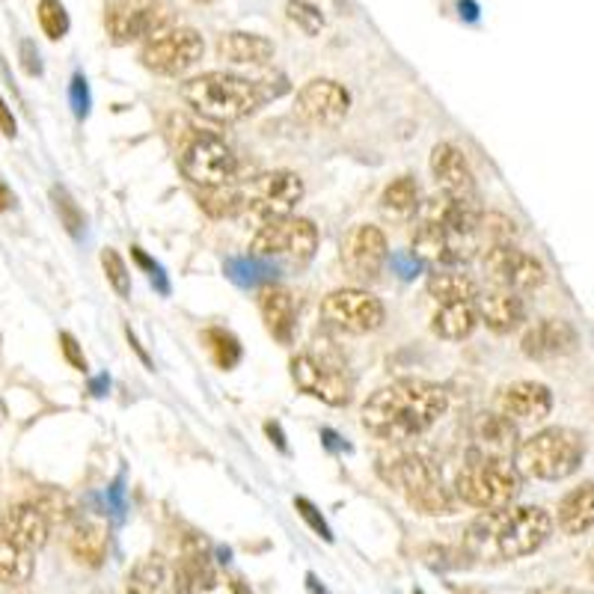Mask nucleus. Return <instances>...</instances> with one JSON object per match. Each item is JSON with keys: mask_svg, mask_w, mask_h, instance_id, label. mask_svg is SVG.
<instances>
[{"mask_svg": "<svg viewBox=\"0 0 594 594\" xmlns=\"http://www.w3.org/2000/svg\"><path fill=\"white\" fill-rule=\"evenodd\" d=\"M494 410L511 419L515 426L523 422H544L553 414V393L541 381H511L500 387L494 399Z\"/></svg>", "mask_w": 594, "mask_h": 594, "instance_id": "nucleus-16", "label": "nucleus"}, {"mask_svg": "<svg viewBox=\"0 0 594 594\" xmlns=\"http://www.w3.org/2000/svg\"><path fill=\"white\" fill-rule=\"evenodd\" d=\"M580 347V333L571 321L565 318H541L535 325H529L520 337V351L529 359H559L571 357Z\"/></svg>", "mask_w": 594, "mask_h": 594, "instance_id": "nucleus-18", "label": "nucleus"}, {"mask_svg": "<svg viewBox=\"0 0 594 594\" xmlns=\"http://www.w3.org/2000/svg\"><path fill=\"white\" fill-rule=\"evenodd\" d=\"M476 309H479V321L488 330H494L500 337L515 333L527 321V301L517 292L508 289H491V292L476 294Z\"/></svg>", "mask_w": 594, "mask_h": 594, "instance_id": "nucleus-21", "label": "nucleus"}, {"mask_svg": "<svg viewBox=\"0 0 594 594\" xmlns=\"http://www.w3.org/2000/svg\"><path fill=\"white\" fill-rule=\"evenodd\" d=\"M517 446H520V434L511 419L503 414H482L472 422V448L476 455H488V458H515Z\"/></svg>", "mask_w": 594, "mask_h": 594, "instance_id": "nucleus-23", "label": "nucleus"}, {"mask_svg": "<svg viewBox=\"0 0 594 594\" xmlns=\"http://www.w3.org/2000/svg\"><path fill=\"white\" fill-rule=\"evenodd\" d=\"M205 56V39L200 30L193 27H164L155 36H149L143 48H140V63L152 72V75H164V78H179L193 66H200Z\"/></svg>", "mask_w": 594, "mask_h": 594, "instance_id": "nucleus-9", "label": "nucleus"}, {"mask_svg": "<svg viewBox=\"0 0 594 594\" xmlns=\"http://www.w3.org/2000/svg\"><path fill=\"white\" fill-rule=\"evenodd\" d=\"M92 594H113V592H108V589H101V592H92Z\"/></svg>", "mask_w": 594, "mask_h": 594, "instance_id": "nucleus-51", "label": "nucleus"}, {"mask_svg": "<svg viewBox=\"0 0 594 594\" xmlns=\"http://www.w3.org/2000/svg\"><path fill=\"white\" fill-rule=\"evenodd\" d=\"M238 594H250V592H248V589H238Z\"/></svg>", "mask_w": 594, "mask_h": 594, "instance_id": "nucleus-52", "label": "nucleus"}, {"mask_svg": "<svg viewBox=\"0 0 594 594\" xmlns=\"http://www.w3.org/2000/svg\"><path fill=\"white\" fill-rule=\"evenodd\" d=\"M0 135L10 137V140L18 135V123H15V116H12V108L3 99H0Z\"/></svg>", "mask_w": 594, "mask_h": 594, "instance_id": "nucleus-46", "label": "nucleus"}, {"mask_svg": "<svg viewBox=\"0 0 594 594\" xmlns=\"http://www.w3.org/2000/svg\"><path fill=\"white\" fill-rule=\"evenodd\" d=\"M547 594H556V592H547ZM561 594H571V592H561Z\"/></svg>", "mask_w": 594, "mask_h": 594, "instance_id": "nucleus-53", "label": "nucleus"}, {"mask_svg": "<svg viewBox=\"0 0 594 594\" xmlns=\"http://www.w3.org/2000/svg\"><path fill=\"white\" fill-rule=\"evenodd\" d=\"M553 523L568 535V539H580L594 527V482L577 484L568 494L561 496L556 505V517Z\"/></svg>", "mask_w": 594, "mask_h": 594, "instance_id": "nucleus-28", "label": "nucleus"}, {"mask_svg": "<svg viewBox=\"0 0 594 594\" xmlns=\"http://www.w3.org/2000/svg\"><path fill=\"white\" fill-rule=\"evenodd\" d=\"M553 529V515L541 505H508L482 511V517L467 529V553L472 559H527L547 544Z\"/></svg>", "mask_w": 594, "mask_h": 594, "instance_id": "nucleus-2", "label": "nucleus"}, {"mask_svg": "<svg viewBox=\"0 0 594 594\" xmlns=\"http://www.w3.org/2000/svg\"><path fill=\"white\" fill-rule=\"evenodd\" d=\"M585 460V438L565 426H549L520 440L515 452V467L520 476L539 482H565L580 472Z\"/></svg>", "mask_w": 594, "mask_h": 594, "instance_id": "nucleus-4", "label": "nucleus"}, {"mask_svg": "<svg viewBox=\"0 0 594 594\" xmlns=\"http://www.w3.org/2000/svg\"><path fill=\"white\" fill-rule=\"evenodd\" d=\"M179 169L197 188H220V185H236L238 157L226 147V140L197 128L179 147Z\"/></svg>", "mask_w": 594, "mask_h": 594, "instance_id": "nucleus-7", "label": "nucleus"}, {"mask_svg": "<svg viewBox=\"0 0 594 594\" xmlns=\"http://www.w3.org/2000/svg\"><path fill=\"white\" fill-rule=\"evenodd\" d=\"M193 3H217V0H193Z\"/></svg>", "mask_w": 594, "mask_h": 594, "instance_id": "nucleus-50", "label": "nucleus"}, {"mask_svg": "<svg viewBox=\"0 0 594 594\" xmlns=\"http://www.w3.org/2000/svg\"><path fill=\"white\" fill-rule=\"evenodd\" d=\"M176 568H179L185 594H193L208 577H212V553H208V544H205L202 535H188V539L181 541V556L179 561H176Z\"/></svg>", "mask_w": 594, "mask_h": 594, "instance_id": "nucleus-30", "label": "nucleus"}, {"mask_svg": "<svg viewBox=\"0 0 594 594\" xmlns=\"http://www.w3.org/2000/svg\"><path fill=\"white\" fill-rule=\"evenodd\" d=\"M22 51H24V68H27V75H39L42 66H39V54H34V46H30V42H24Z\"/></svg>", "mask_w": 594, "mask_h": 594, "instance_id": "nucleus-47", "label": "nucleus"}, {"mask_svg": "<svg viewBox=\"0 0 594 594\" xmlns=\"http://www.w3.org/2000/svg\"><path fill=\"white\" fill-rule=\"evenodd\" d=\"M585 568H589V577H592V583H594V549H592V556H589V565H585Z\"/></svg>", "mask_w": 594, "mask_h": 594, "instance_id": "nucleus-49", "label": "nucleus"}, {"mask_svg": "<svg viewBox=\"0 0 594 594\" xmlns=\"http://www.w3.org/2000/svg\"><path fill=\"white\" fill-rule=\"evenodd\" d=\"M294 113L303 123L318 125V128H337L351 113V92L345 90V84L333 78L306 80L294 99Z\"/></svg>", "mask_w": 594, "mask_h": 594, "instance_id": "nucleus-15", "label": "nucleus"}, {"mask_svg": "<svg viewBox=\"0 0 594 594\" xmlns=\"http://www.w3.org/2000/svg\"><path fill=\"white\" fill-rule=\"evenodd\" d=\"M422 208V191L414 176H399L381 193V212L390 220H410Z\"/></svg>", "mask_w": 594, "mask_h": 594, "instance_id": "nucleus-33", "label": "nucleus"}, {"mask_svg": "<svg viewBox=\"0 0 594 594\" xmlns=\"http://www.w3.org/2000/svg\"><path fill=\"white\" fill-rule=\"evenodd\" d=\"M446 410V387L422 381V378H402V381L378 387L363 402L359 422L371 438L387 440V443H407L438 426Z\"/></svg>", "mask_w": 594, "mask_h": 594, "instance_id": "nucleus-1", "label": "nucleus"}, {"mask_svg": "<svg viewBox=\"0 0 594 594\" xmlns=\"http://www.w3.org/2000/svg\"><path fill=\"white\" fill-rule=\"evenodd\" d=\"M286 15L306 36H318L325 30V12H321V7L309 3V0H289L286 3Z\"/></svg>", "mask_w": 594, "mask_h": 594, "instance_id": "nucleus-38", "label": "nucleus"}, {"mask_svg": "<svg viewBox=\"0 0 594 594\" xmlns=\"http://www.w3.org/2000/svg\"><path fill=\"white\" fill-rule=\"evenodd\" d=\"M339 258H342V268L351 280L371 282L381 277V270L387 268V258H390V241L383 236L381 226L375 224H357L351 226L342 238V248H339Z\"/></svg>", "mask_w": 594, "mask_h": 594, "instance_id": "nucleus-14", "label": "nucleus"}, {"mask_svg": "<svg viewBox=\"0 0 594 594\" xmlns=\"http://www.w3.org/2000/svg\"><path fill=\"white\" fill-rule=\"evenodd\" d=\"M431 176L443 193L476 197V176H472L470 161L455 143H438L431 149Z\"/></svg>", "mask_w": 594, "mask_h": 594, "instance_id": "nucleus-22", "label": "nucleus"}, {"mask_svg": "<svg viewBox=\"0 0 594 594\" xmlns=\"http://www.w3.org/2000/svg\"><path fill=\"white\" fill-rule=\"evenodd\" d=\"M12 202H15V197L10 193V188H7V185H0V212H7Z\"/></svg>", "mask_w": 594, "mask_h": 594, "instance_id": "nucleus-48", "label": "nucleus"}, {"mask_svg": "<svg viewBox=\"0 0 594 594\" xmlns=\"http://www.w3.org/2000/svg\"><path fill=\"white\" fill-rule=\"evenodd\" d=\"M407 500V505L419 511V515L426 517H446L455 515V508H458V500L452 494V488L443 484V476H434V479H428V482L416 484L410 488L407 494H402Z\"/></svg>", "mask_w": 594, "mask_h": 594, "instance_id": "nucleus-31", "label": "nucleus"}, {"mask_svg": "<svg viewBox=\"0 0 594 594\" xmlns=\"http://www.w3.org/2000/svg\"><path fill=\"white\" fill-rule=\"evenodd\" d=\"M36 559L30 549L12 544L3 532H0V583L3 585H27L34 580Z\"/></svg>", "mask_w": 594, "mask_h": 594, "instance_id": "nucleus-34", "label": "nucleus"}, {"mask_svg": "<svg viewBox=\"0 0 594 594\" xmlns=\"http://www.w3.org/2000/svg\"><path fill=\"white\" fill-rule=\"evenodd\" d=\"M482 265L488 280L494 282L496 289H508V292H539L547 282V265L539 256L517 248L515 241L511 244H488L482 253Z\"/></svg>", "mask_w": 594, "mask_h": 594, "instance_id": "nucleus-12", "label": "nucleus"}, {"mask_svg": "<svg viewBox=\"0 0 594 594\" xmlns=\"http://www.w3.org/2000/svg\"><path fill=\"white\" fill-rule=\"evenodd\" d=\"M292 383L303 395H309L315 402H325L330 407H345L351 402L354 383L347 378L345 363L330 354V351H301L289 363Z\"/></svg>", "mask_w": 594, "mask_h": 594, "instance_id": "nucleus-6", "label": "nucleus"}, {"mask_svg": "<svg viewBox=\"0 0 594 594\" xmlns=\"http://www.w3.org/2000/svg\"><path fill=\"white\" fill-rule=\"evenodd\" d=\"M111 549V529L99 517H75L68 523V553L84 568H101Z\"/></svg>", "mask_w": 594, "mask_h": 594, "instance_id": "nucleus-24", "label": "nucleus"}, {"mask_svg": "<svg viewBox=\"0 0 594 594\" xmlns=\"http://www.w3.org/2000/svg\"><path fill=\"white\" fill-rule=\"evenodd\" d=\"M241 197H244L241 212L268 224V220L289 217L294 212V205L303 200V179L292 169L262 173L241 188Z\"/></svg>", "mask_w": 594, "mask_h": 594, "instance_id": "nucleus-13", "label": "nucleus"}, {"mask_svg": "<svg viewBox=\"0 0 594 594\" xmlns=\"http://www.w3.org/2000/svg\"><path fill=\"white\" fill-rule=\"evenodd\" d=\"M36 18H39V27L51 42H60L68 34V12L60 0H39Z\"/></svg>", "mask_w": 594, "mask_h": 594, "instance_id": "nucleus-39", "label": "nucleus"}, {"mask_svg": "<svg viewBox=\"0 0 594 594\" xmlns=\"http://www.w3.org/2000/svg\"><path fill=\"white\" fill-rule=\"evenodd\" d=\"M0 532L12 544L30 549V553H39L51 539V523H48V517L39 511V505L34 500H24V503H12L0 515Z\"/></svg>", "mask_w": 594, "mask_h": 594, "instance_id": "nucleus-20", "label": "nucleus"}, {"mask_svg": "<svg viewBox=\"0 0 594 594\" xmlns=\"http://www.w3.org/2000/svg\"><path fill=\"white\" fill-rule=\"evenodd\" d=\"M101 270H104L108 286H111L113 292L119 294L123 301L125 298H131V270H128L125 258L113 248L101 250Z\"/></svg>", "mask_w": 594, "mask_h": 594, "instance_id": "nucleus-37", "label": "nucleus"}, {"mask_svg": "<svg viewBox=\"0 0 594 594\" xmlns=\"http://www.w3.org/2000/svg\"><path fill=\"white\" fill-rule=\"evenodd\" d=\"M321 321L339 333L366 337V333L381 330L383 321H387V306L369 289H357V286L337 289L321 301Z\"/></svg>", "mask_w": 594, "mask_h": 594, "instance_id": "nucleus-10", "label": "nucleus"}, {"mask_svg": "<svg viewBox=\"0 0 594 594\" xmlns=\"http://www.w3.org/2000/svg\"><path fill=\"white\" fill-rule=\"evenodd\" d=\"M173 24V7L167 0H108L104 27L116 46L147 42L149 36Z\"/></svg>", "mask_w": 594, "mask_h": 594, "instance_id": "nucleus-11", "label": "nucleus"}, {"mask_svg": "<svg viewBox=\"0 0 594 594\" xmlns=\"http://www.w3.org/2000/svg\"><path fill=\"white\" fill-rule=\"evenodd\" d=\"M34 503L39 505V511L48 517L51 529L68 527V523L78 517V511H75V500H72L68 494H63V491H54V488H42V491H36Z\"/></svg>", "mask_w": 594, "mask_h": 594, "instance_id": "nucleus-36", "label": "nucleus"}, {"mask_svg": "<svg viewBox=\"0 0 594 594\" xmlns=\"http://www.w3.org/2000/svg\"><path fill=\"white\" fill-rule=\"evenodd\" d=\"M479 325H482V321H479L476 301L440 303L438 313H434V318H431V330H434L440 339H448V342L470 339Z\"/></svg>", "mask_w": 594, "mask_h": 594, "instance_id": "nucleus-29", "label": "nucleus"}, {"mask_svg": "<svg viewBox=\"0 0 594 594\" xmlns=\"http://www.w3.org/2000/svg\"><path fill=\"white\" fill-rule=\"evenodd\" d=\"M455 500L479 511H496L515 505L520 494V472L508 458H488L470 452L452 484Z\"/></svg>", "mask_w": 594, "mask_h": 594, "instance_id": "nucleus-5", "label": "nucleus"}, {"mask_svg": "<svg viewBox=\"0 0 594 594\" xmlns=\"http://www.w3.org/2000/svg\"><path fill=\"white\" fill-rule=\"evenodd\" d=\"M479 236H484L488 244H511L517 238V224L500 212H482V217H479Z\"/></svg>", "mask_w": 594, "mask_h": 594, "instance_id": "nucleus-41", "label": "nucleus"}, {"mask_svg": "<svg viewBox=\"0 0 594 594\" xmlns=\"http://www.w3.org/2000/svg\"><path fill=\"white\" fill-rule=\"evenodd\" d=\"M51 200H54V208L56 214H60L63 226H66L68 236H78L80 226H84V214H80V208L75 205V200H72L63 188H54V191H51Z\"/></svg>", "mask_w": 594, "mask_h": 594, "instance_id": "nucleus-42", "label": "nucleus"}, {"mask_svg": "<svg viewBox=\"0 0 594 594\" xmlns=\"http://www.w3.org/2000/svg\"><path fill=\"white\" fill-rule=\"evenodd\" d=\"M128 594H185L176 561L152 553L128 577Z\"/></svg>", "mask_w": 594, "mask_h": 594, "instance_id": "nucleus-26", "label": "nucleus"}, {"mask_svg": "<svg viewBox=\"0 0 594 594\" xmlns=\"http://www.w3.org/2000/svg\"><path fill=\"white\" fill-rule=\"evenodd\" d=\"M181 99L212 123H241L253 116L268 96L258 80L232 72H205L181 84Z\"/></svg>", "mask_w": 594, "mask_h": 594, "instance_id": "nucleus-3", "label": "nucleus"}, {"mask_svg": "<svg viewBox=\"0 0 594 594\" xmlns=\"http://www.w3.org/2000/svg\"><path fill=\"white\" fill-rule=\"evenodd\" d=\"M428 298H434L438 303H460L476 301L479 286L472 282L470 274H464L458 268H434L426 280Z\"/></svg>", "mask_w": 594, "mask_h": 594, "instance_id": "nucleus-32", "label": "nucleus"}, {"mask_svg": "<svg viewBox=\"0 0 594 594\" xmlns=\"http://www.w3.org/2000/svg\"><path fill=\"white\" fill-rule=\"evenodd\" d=\"M294 508H298V515H301L303 520L309 523V529H313L318 539L333 541V532H330V527H327V520H325V517H321V511H318V508H315V505L309 503V500H303V496H298V500H294Z\"/></svg>", "mask_w": 594, "mask_h": 594, "instance_id": "nucleus-43", "label": "nucleus"}, {"mask_svg": "<svg viewBox=\"0 0 594 594\" xmlns=\"http://www.w3.org/2000/svg\"><path fill=\"white\" fill-rule=\"evenodd\" d=\"M419 212H422V224L438 226L443 232H452V236H479L482 208H479L476 197H452V193L440 191Z\"/></svg>", "mask_w": 594, "mask_h": 594, "instance_id": "nucleus-19", "label": "nucleus"}, {"mask_svg": "<svg viewBox=\"0 0 594 594\" xmlns=\"http://www.w3.org/2000/svg\"><path fill=\"white\" fill-rule=\"evenodd\" d=\"M479 236H452L438 226L422 224L414 236V253L434 268H460L479 253Z\"/></svg>", "mask_w": 594, "mask_h": 594, "instance_id": "nucleus-17", "label": "nucleus"}, {"mask_svg": "<svg viewBox=\"0 0 594 594\" xmlns=\"http://www.w3.org/2000/svg\"><path fill=\"white\" fill-rule=\"evenodd\" d=\"M60 351H63V357L72 363V369H78V371L87 369V357H84L78 339L72 337V333H60Z\"/></svg>", "mask_w": 594, "mask_h": 594, "instance_id": "nucleus-44", "label": "nucleus"}, {"mask_svg": "<svg viewBox=\"0 0 594 594\" xmlns=\"http://www.w3.org/2000/svg\"><path fill=\"white\" fill-rule=\"evenodd\" d=\"M205 342H208V351H212V359L220 366V369H232L238 359H241V347H238V339L229 333V330H220V327H212L205 330Z\"/></svg>", "mask_w": 594, "mask_h": 594, "instance_id": "nucleus-40", "label": "nucleus"}, {"mask_svg": "<svg viewBox=\"0 0 594 594\" xmlns=\"http://www.w3.org/2000/svg\"><path fill=\"white\" fill-rule=\"evenodd\" d=\"M258 315L262 325L280 345H292L298 330V306L289 289L282 286H265L258 289Z\"/></svg>", "mask_w": 594, "mask_h": 594, "instance_id": "nucleus-25", "label": "nucleus"}, {"mask_svg": "<svg viewBox=\"0 0 594 594\" xmlns=\"http://www.w3.org/2000/svg\"><path fill=\"white\" fill-rule=\"evenodd\" d=\"M238 589H241V585L232 583V580L224 577L220 571H214L212 577H208V580H205V583H202L193 594H238Z\"/></svg>", "mask_w": 594, "mask_h": 594, "instance_id": "nucleus-45", "label": "nucleus"}, {"mask_svg": "<svg viewBox=\"0 0 594 594\" xmlns=\"http://www.w3.org/2000/svg\"><path fill=\"white\" fill-rule=\"evenodd\" d=\"M217 56L232 66H265L277 56V46L262 34L229 30L217 39Z\"/></svg>", "mask_w": 594, "mask_h": 594, "instance_id": "nucleus-27", "label": "nucleus"}, {"mask_svg": "<svg viewBox=\"0 0 594 594\" xmlns=\"http://www.w3.org/2000/svg\"><path fill=\"white\" fill-rule=\"evenodd\" d=\"M202 212L208 217H232L244 208V197L236 185H220V188H202L200 193Z\"/></svg>", "mask_w": 594, "mask_h": 594, "instance_id": "nucleus-35", "label": "nucleus"}, {"mask_svg": "<svg viewBox=\"0 0 594 594\" xmlns=\"http://www.w3.org/2000/svg\"><path fill=\"white\" fill-rule=\"evenodd\" d=\"M318 250V229L306 217H277L258 226V232L250 241V256L270 258V262H289V265H306Z\"/></svg>", "mask_w": 594, "mask_h": 594, "instance_id": "nucleus-8", "label": "nucleus"}]
</instances>
